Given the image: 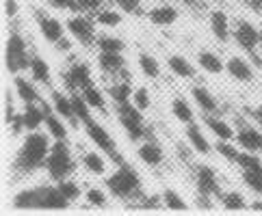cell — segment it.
<instances>
[{
	"instance_id": "50",
	"label": "cell",
	"mask_w": 262,
	"mask_h": 216,
	"mask_svg": "<svg viewBox=\"0 0 262 216\" xmlns=\"http://www.w3.org/2000/svg\"><path fill=\"white\" fill-rule=\"evenodd\" d=\"M54 45H57V50H61V52H68V50L72 48V41H70V39H65V37H61V39H59L57 43H54Z\"/></svg>"
},
{
	"instance_id": "30",
	"label": "cell",
	"mask_w": 262,
	"mask_h": 216,
	"mask_svg": "<svg viewBox=\"0 0 262 216\" xmlns=\"http://www.w3.org/2000/svg\"><path fill=\"white\" fill-rule=\"evenodd\" d=\"M171 112L178 121H182V124H191L193 121V108L189 106V102L182 100V98H176L171 102Z\"/></svg>"
},
{
	"instance_id": "6",
	"label": "cell",
	"mask_w": 262,
	"mask_h": 216,
	"mask_svg": "<svg viewBox=\"0 0 262 216\" xmlns=\"http://www.w3.org/2000/svg\"><path fill=\"white\" fill-rule=\"evenodd\" d=\"M85 130H87V136L91 138V143H96V145L102 149V152L108 154L115 162L121 164V158H119V154H117V145H115L113 136H111L106 130L98 124V121H93V119L85 121Z\"/></svg>"
},
{
	"instance_id": "11",
	"label": "cell",
	"mask_w": 262,
	"mask_h": 216,
	"mask_svg": "<svg viewBox=\"0 0 262 216\" xmlns=\"http://www.w3.org/2000/svg\"><path fill=\"white\" fill-rule=\"evenodd\" d=\"M226 69H228L230 76L238 82L254 80V65H251L247 59H243V56H230L228 63H226Z\"/></svg>"
},
{
	"instance_id": "1",
	"label": "cell",
	"mask_w": 262,
	"mask_h": 216,
	"mask_svg": "<svg viewBox=\"0 0 262 216\" xmlns=\"http://www.w3.org/2000/svg\"><path fill=\"white\" fill-rule=\"evenodd\" d=\"M50 138L48 134L39 132H29L24 138V143L17 152V158H15V171L20 173H31V171H37V169L46 166V160H48V154H50Z\"/></svg>"
},
{
	"instance_id": "34",
	"label": "cell",
	"mask_w": 262,
	"mask_h": 216,
	"mask_svg": "<svg viewBox=\"0 0 262 216\" xmlns=\"http://www.w3.org/2000/svg\"><path fill=\"white\" fill-rule=\"evenodd\" d=\"M236 164L243 169V171H260L262 169V158H258L256 152H245V149H243Z\"/></svg>"
},
{
	"instance_id": "8",
	"label": "cell",
	"mask_w": 262,
	"mask_h": 216,
	"mask_svg": "<svg viewBox=\"0 0 262 216\" xmlns=\"http://www.w3.org/2000/svg\"><path fill=\"white\" fill-rule=\"evenodd\" d=\"M65 82L72 91H82L91 84V69L87 63H74L65 71Z\"/></svg>"
},
{
	"instance_id": "38",
	"label": "cell",
	"mask_w": 262,
	"mask_h": 216,
	"mask_svg": "<svg viewBox=\"0 0 262 216\" xmlns=\"http://www.w3.org/2000/svg\"><path fill=\"white\" fill-rule=\"evenodd\" d=\"M72 104H74V115H76L78 121H89L91 119V106L87 104V100L82 98V93L80 95H72Z\"/></svg>"
},
{
	"instance_id": "44",
	"label": "cell",
	"mask_w": 262,
	"mask_h": 216,
	"mask_svg": "<svg viewBox=\"0 0 262 216\" xmlns=\"http://www.w3.org/2000/svg\"><path fill=\"white\" fill-rule=\"evenodd\" d=\"M87 201L89 205H96V208H104L106 205V195L100 188H89L87 190Z\"/></svg>"
},
{
	"instance_id": "21",
	"label": "cell",
	"mask_w": 262,
	"mask_h": 216,
	"mask_svg": "<svg viewBox=\"0 0 262 216\" xmlns=\"http://www.w3.org/2000/svg\"><path fill=\"white\" fill-rule=\"evenodd\" d=\"M147 17L154 26H171L178 20V9L171 5H158L149 11Z\"/></svg>"
},
{
	"instance_id": "2",
	"label": "cell",
	"mask_w": 262,
	"mask_h": 216,
	"mask_svg": "<svg viewBox=\"0 0 262 216\" xmlns=\"http://www.w3.org/2000/svg\"><path fill=\"white\" fill-rule=\"evenodd\" d=\"M46 169L52 180H68V177L74 173L76 169V162H74V156H72V149L65 140H57L52 143L50 147V154H48V160H46Z\"/></svg>"
},
{
	"instance_id": "27",
	"label": "cell",
	"mask_w": 262,
	"mask_h": 216,
	"mask_svg": "<svg viewBox=\"0 0 262 216\" xmlns=\"http://www.w3.org/2000/svg\"><path fill=\"white\" fill-rule=\"evenodd\" d=\"M31 76L35 82H39V84H48L50 82V67H48V63H46L41 56H31Z\"/></svg>"
},
{
	"instance_id": "13",
	"label": "cell",
	"mask_w": 262,
	"mask_h": 216,
	"mask_svg": "<svg viewBox=\"0 0 262 216\" xmlns=\"http://www.w3.org/2000/svg\"><path fill=\"white\" fill-rule=\"evenodd\" d=\"M46 108L41 102H35V104H24V110H22V117H24V124H26V130L29 132H35L39 130L41 126H46Z\"/></svg>"
},
{
	"instance_id": "28",
	"label": "cell",
	"mask_w": 262,
	"mask_h": 216,
	"mask_svg": "<svg viewBox=\"0 0 262 216\" xmlns=\"http://www.w3.org/2000/svg\"><path fill=\"white\" fill-rule=\"evenodd\" d=\"M198 63H200V67L204 71H208V74H221L223 69H226V65H223V61L219 59L214 52H200L198 54Z\"/></svg>"
},
{
	"instance_id": "19",
	"label": "cell",
	"mask_w": 262,
	"mask_h": 216,
	"mask_svg": "<svg viewBox=\"0 0 262 216\" xmlns=\"http://www.w3.org/2000/svg\"><path fill=\"white\" fill-rule=\"evenodd\" d=\"M210 31H212V35L217 37L221 43H226L230 39V35H232L230 17L223 11H212L210 13Z\"/></svg>"
},
{
	"instance_id": "16",
	"label": "cell",
	"mask_w": 262,
	"mask_h": 216,
	"mask_svg": "<svg viewBox=\"0 0 262 216\" xmlns=\"http://www.w3.org/2000/svg\"><path fill=\"white\" fill-rule=\"evenodd\" d=\"M137 154H139V158H141V162H145L147 166H158L165 160V154H163L161 145H156L154 140H143V143L139 145Z\"/></svg>"
},
{
	"instance_id": "41",
	"label": "cell",
	"mask_w": 262,
	"mask_h": 216,
	"mask_svg": "<svg viewBox=\"0 0 262 216\" xmlns=\"http://www.w3.org/2000/svg\"><path fill=\"white\" fill-rule=\"evenodd\" d=\"M57 186H59V190L68 197V199L74 203V201H78V197H80V186L74 182V180H61V182H57Z\"/></svg>"
},
{
	"instance_id": "36",
	"label": "cell",
	"mask_w": 262,
	"mask_h": 216,
	"mask_svg": "<svg viewBox=\"0 0 262 216\" xmlns=\"http://www.w3.org/2000/svg\"><path fill=\"white\" fill-rule=\"evenodd\" d=\"M214 152H217V154L223 158V160H230V162H236L238 156H241V152H238L236 145L230 143V140H221V138H219V143L214 145Z\"/></svg>"
},
{
	"instance_id": "10",
	"label": "cell",
	"mask_w": 262,
	"mask_h": 216,
	"mask_svg": "<svg viewBox=\"0 0 262 216\" xmlns=\"http://www.w3.org/2000/svg\"><path fill=\"white\" fill-rule=\"evenodd\" d=\"M236 143L245 152H262V134L249 124H241L236 132Z\"/></svg>"
},
{
	"instance_id": "39",
	"label": "cell",
	"mask_w": 262,
	"mask_h": 216,
	"mask_svg": "<svg viewBox=\"0 0 262 216\" xmlns=\"http://www.w3.org/2000/svg\"><path fill=\"white\" fill-rule=\"evenodd\" d=\"M163 203H165V208H169V210H186V208H189L186 201L180 197V193H176L171 188L163 190Z\"/></svg>"
},
{
	"instance_id": "7",
	"label": "cell",
	"mask_w": 262,
	"mask_h": 216,
	"mask_svg": "<svg viewBox=\"0 0 262 216\" xmlns=\"http://www.w3.org/2000/svg\"><path fill=\"white\" fill-rule=\"evenodd\" d=\"M232 37L236 39V43L241 45V48L247 50L249 54L256 52L258 45L262 43V33L251 22H247V20H238L236 22V28H234Z\"/></svg>"
},
{
	"instance_id": "42",
	"label": "cell",
	"mask_w": 262,
	"mask_h": 216,
	"mask_svg": "<svg viewBox=\"0 0 262 216\" xmlns=\"http://www.w3.org/2000/svg\"><path fill=\"white\" fill-rule=\"evenodd\" d=\"M133 104L137 106V108H141L143 112L149 108V104H152V98H149V91L145 89V87H139V89H135V93H133Z\"/></svg>"
},
{
	"instance_id": "37",
	"label": "cell",
	"mask_w": 262,
	"mask_h": 216,
	"mask_svg": "<svg viewBox=\"0 0 262 216\" xmlns=\"http://www.w3.org/2000/svg\"><path fill=\"white\" fill-rule=\"evenodd\" d=\"M82 162H85L87 171H91L93 175H104L106 173V162H104V158H102L100 154H85Z\"/></svg>"
},
{
	"instance_id": "20",
	"label": "cell",
	"mask_w": 262,
	"mask_h": 216,
	"mask_svg": "<svg viewBox=\"0 0 262 216\" xmlns=\"http://www.w3.org/2000/svg\"><path fill=\"white\" fill-rule=\"evenodd\" d=\"M186 138H189L191 147H193L198 154H202V156H208V154L212 152V145L208 143V138L204 136V132L200 130V126H195L193 121H191L189 126H186Z\"/></svg>"
},
{
	"instance_id": "9",
	"label": "cell",
	"mask_w": 262,
	"mask_h": 216,
	"mask_svg": "<svg viewBox=\"0 0 262 216\" xmlns=\"http://www.w3.org/2000/svg\"><path fill=\"white\" fill-rule=\"evenodd\" d=\"M68 31H70V35L74 37L76 41H80L82 45H87V43H91V39H93V22L89 20V17H85V15H74V17H70L68 20Z\"/></svg>"
},
{
	"instance_id": "35",
	"label": "cell",
	"mask_w": 262,
	"mask_h": 216,
	"mask_svg": "<svg viewBox=\"0 0 262 216\" xmlns=\"http://www.w3.org/2000/svg\"><path fill=\"white\" fill-rule=\"evenodd\" d=\"M221 203L226 210H245L247 208V201L245 197H243L241 193L232 190V193H223L221 195Z\"/></svg>"
},
{
	"instance_id": "31",
	"label": "cell",
	"mask_w": 262,
	"mask_h": 216,
	"mask_svg": "<svg viewBox=\"0 0 262 216\" xmlns=\"http://www.w3.org/2000/svg\"><path fill=\"white\" fill-rule=\"evenodd\" d=\"M139 67H141V71L147 78H158V74H161V65H158V61L147 52L139 54Z\"/></svg>"
},
{
	"instance_id": "51",
	"label": "cell",
	"mask_w": 262,
	"mask_h": 216,
	"mask_svg": "<svg viewBox=\"0 0 262 216\" xmlns=\"http://www.w3.org/2000/svg\"><path fill=\"white\" fill-rule=\"evenodd\" d=\"M50 5H52L54 9H70L72 0H50Z\"/></svg>"
},
{
	"instance_id": "45",
	"label": "cell",
	"mask_w": 262,
	"mask_h": 216,
	"mask_svg": "<svg viewBox=\"0 0 262 216\" xmlns=\"http://www.w3.org/2000/svg\"><path fill=\"white\" fill-rule=\"evenodd\" d=\"M115 5L126 13H137L141 7V0H115Z\"/></svg>"
},
{
	"instance_id": "53",
	"label": "cell",
	"mask_w": 262,
	"mask_h": 216,
	"mask_svg": "<svg viewBox=\"0 0 262 216\" xmlns=\"http://www.w3.org/2000/svg\"><path fill=\"white\" fill-rule=\"evenodd\" d=\"M251 208H254V210H262V201H256V203H251Z\"/></svg>"
},
{
	"instance_id": "18",
	"label": "cell",
	"mask_w": 262,
	"mask_h": 216,
	"mask_svg": "<svg viewBox=\"0 0 262 216\" xmlns=\"http://www.w3.org/2000/svg\"><path fill=\"white\" fill-rule=\"evenodd\" d=\"M11 205L15 210H39V186L20 190L13 197Z\"/></svg>"
},
{
	"instance_id": "25",
	"label": "cell",
	"mask_w": 262,
	"mask_h": 216,
	"mask_svg": "<svg viewBox=\"0 0 262 216\" xmlns=\"http://www.w3.org/2000/svg\"><path fill=\"white\" fill-rule=\"evenodd\" d=\"M167 65H169V69L176 74V76H180V78H193L195 76L193 65L186 61L184 56H180V54H171L169 59H167Z\"/></svg>"
},
{
	"instance_id": "4",
	"label": "cell",
	"mask_w": 262,
	"mask_h": 216,
	"mask_svg": "<svg viewBox=\"0 0 262 216\" xmlns=\"http://www.w3.org/2000/svg\"><path fill=\"white\" fill-rule=\"evenodd\" d=\"M5 65H7L9 74H13V76H17L20 71L31 67V56H29V50H26V41L22 39V35L15 31H11L7 37Z\"/></svg>"
},
{
	"instance_id": "33",
	"label": "cell",
	"mask_w": 262,
	"mask_h": 216,
	"mask_svg": "<svg viewBox=\"0 0 262 216\" xmlns=\"http://www.w3.org/2000/svg\"><path fill=\"white\" fill-rule=\"evenodd\" d=\"M98 48L100 52H124L126 43L119 39V37H111V35H100L98 37Z\"/></svg>"
},
{
	"instance_id": "54",
	"label": "cell",
	"mask_w": 262,
	"mask_h": 216,
	"mask_svg": "<svg viewBox=\"0 0 262 216\" xmlns=\"http://www.w3.org/2000/svg\"><path fill=\"white\" fill-rule=\"evenodd\" d=\"M260 5H262V0H260Z\"/></svg>"
},
{
	"instance_id": "12",
	"label": "cell",
	"mask_w": 262,
	"mask_h": 216,
	"mask_svg": "<svg viewBox=\"0 0 262 216\" xmlns=\"http://www.w3.org/2000/svg\"><path fill=\"white\" fill-rule=\"evenodd\" d=\"M195 186H198L200 195H217L219 193V182H217V173L212 171L210 166H200L198 173H195Z\"/></svg>"
},
{
	"instance_id": "46",
	"label": "cell",
	"mask_w": 262,
	"mask_h": 216,
	"mask_svg": "<svg viewBox=\"0 0 262 216\" xmlns=\"http://www.w3.org/2000/svg\"><path fill=\"white\" fill-rule=\"evenodd\" d=\"M7 126H11V134H13V136H20L22 130H26V124H24V117H22V115H15Z\"/></svg>"
},
{
	"instance_id": "22",
	"label": "cell",
	"mask_w": 262,
	"mask_h": 216,
	"mask_svg": "<svg viewBox=\"0 0 262 216\" xmlns=\"http://www.w3.org/2000/svg\"><path fill=\"white\" fill-rule=\"evenodd\" d=\"M206 126H208L210 132L221 138V140H232L236 138V132H234V126H230L226 119L214 117V115H206Z\"/></svg>"
},
{
	"instance_id": "15",
	"label": "cell",
	"mask_w": 262,
	"mask_h": 216,
	"mask_svg": "<svg viewBox=\"0 0 262 216\" xmlns=\"http://www.w3.org/2000/svg\"><path fill=\"white\" fill-rule=\"evenodd\" d=\"M191 95H193V100H195V104H198V106L206 112V115H214V112L219 110L217 98H214L206 87H200V84H195V87L191 89Z\"/></svg>"
},
{
	"instance_id": "52",
	"label": "cell",
	"mask_w": 262,
	"mask_h": 216,
	"mask_svg": "<svg viewBox=\"0 0 262 216\" xmlns=\"http://www.w3.org/2000/svg\"><path fill=\"white\" fill-rule=\"evenodd\" d=\"M251 117H254V121H256L258 126H262V106H258V108L251 110Z\"/></svg>"
},
{
	"instance_id": "17",
	"label": "cell",
	"mask_w": 262,
	"mask_h": 216,
	"mask_svg": "<svg viewBox=\"0 0 262 216\" xmlns=\"http://www.w3.org/2000/svg\"><path fill=\"white\" fill-rule=\"evenodd\" d=\"M13 89H15V95L20 98L24 104H35V102H41L39 100V91L35 89V84L31 80L22 78L20 74L13 78Z\"/></svg>"
},
{
	"instance_id": "23",
	"label": "cell",
	"mask_w": 262,
	"mask_h": 216,
	"mask_svg": "<svg viewBox=\"0 0 262 216\" xmlns=\"http://www.w3.org/2000/svg\"><path fill=\"white\" fill-rule=\"evenodd\" d=\"M98 63L102 71H106V74H119L126 67V59L119 52H100Z\"/></svg>"
},
{
	"instance_id": "26",
	"label": "cell",
	"mask_w": 262,
	"mask_h": 216,
	"mask_svg": "<svg viewBox=\"0 0 262 216\" xmlns=\"http://www.w3.org/2000/svg\"><path fill=\"white\" fill-rule=\"evenodd\" d=\"M61 115L59 112H48L46 115V130H48V134L54 138V140H65V136H68V128H65V124L59 119Z\"/></svg>"
},
{
	"instance_id": "40",
	"label": "cell",
	"mask_w": 262,
	"mask_h": 216,
	"mask_svg": "<svg viewBox=\"0 0 262 216\" xmlns=\"http://www.w3.org/2000/svg\"><path fill=\"white\" fill-rule=\"evenodd\" d=\"M96 22H98L100 26L115 28V26H119V22H121V15H119L117 11H113V9H102V11L98 13V17H96Z\"/></svg>"
},
{
	"instance_id": "24",
	"label": "cell",
	"mask_w": 262,
	"mask_h": 216,
	"mask_svg": "<svg viewBox=\"0 0 262 216\" xmlns=\"http://www.w3.org/2000/svg\"><path fill=\"white\" fill-rule=\"evenodd\" d=\"M52 108H54V112H59L63 119H70V121H74V124H78L76 115H74L72 98H65L61 91H54L52 93Z\"/></svg>"
},
{
	"instance_id": "29",
	"label": "cell",
	"mask_w": 262,
	"mask_h": 216,
	"mask_svg": "<svg viewBox=\"0 0 262 216\" xmlns=\"http://www.w3.org/2000/svg\"><path fill=\"white\" fill-rule=\"evenodd\" d=\"M133 84H130V80H121L117 84H111L108 87V95L113 102H117V104H124V102H130L133 100Z\"/></svg>"
},
{
	"instance_id": "3",
	"label": "cell",
	"mask_w": 262,
	"mask_h": 216,
	"mask_svg": "<svg viewBox=\"0 0 262 216\" xmlns=\"http://www.w3.org/2000/svg\"><path fill=\"white\" fill-rule=\"evenodd\" d=\"M106 186L111 195H115L117 199H128V197H133L135 193H139L141 188V180H139V175L133 166L128 164H119V169L106 177Z\"/></svg>"
},
{
	"instance_id": "32",
	"label": "cell",
	"mask_w": 262,
	"mask_h": 216,
	"mask_svg": "<svg viewBox=\"0 0 262 216\" xmlns=\"http://www.w3.org/2000/svg\"><path fill=\"white\" fill-rule=\"evenodd\" d=\"M82 98L87 100V104L91 106V108H96V110H102L104 112L106 108V102H104V95H102V91L100 89H96L93 84H89V87H85L82 89Z\"/></svg>"
},
{
	"instance_id": "49",
	"label": "cell",
	"mask_w": 262,
	"mask_h": 216,
	"mask_svg": "<svg viewBox=\"0 0 262 216\" xmlns=\"http://www.w3.org/2000/svg\"><path fill=\"white\" fill-rule=\"evenodd\" d=\"M15 117V106H13V98H11V93H7V115H5V121L9 124Z\"/></svg>"
},
{
	"instance_id": "14",
	"label": "cell",
	"mask_w": 262,
	"mask_h": 216,
	"mask_svg": "<svg viewBox=\"0 0 262 216\" xmlns=\"http://www.w3.org/2000/svg\"><path fill=\"white\" fill-rule=\"evenodd\" d=\"M37 20H39L41 35L46 37V41H50V43H57L63 37L65 28H68V26H63L59 20H54V17H50V15H43V13L37 15Z\"/></svg>"
},
{
	"instance_id": "5",
	"label": "cell",
	"mask_w": 262,
	"mask_h": 216,
	"mask_svg": "<svg viewBox=\"0 0 262 216\" xmlns=\"http://www.w3.org/2000/svg\"><path fill=\"white\" fill-rule=\"evenodd\" d=\"M117 117L119 124L124 126L126 134L133 140H143L147 128L143 124V110L137 108L133 102H124V104H117Z\"/></svg>"
},
{
	"instance_id": "47",
	"label": "cell",
	"mask_w": 262,
	"mask_h": 216,
	"mask_svg": "<svg viewBox=\"0 0 262 216\" xmlns=\"http://www.w3.org/2000/svg\"><path fill=\"white\" fill-rule=\"evenodd\" d=\"M20 11V5H17V0H5V17L7 20H13Z\"/></svg>"
},
{
	"instance_id": "43",
	"label": "cell",
	"mask_w": 262,
	"mask_h": 216,
	"mask_svg": "<svg viewBox=\"0 0 262 216\" xmlns=\"http://www.w3.org/2000/svg\"><path fill=\"white\" fill-rule=\"evenodd\" d=\"M243 182H245L251 190L262 195V169L260 171H243Z\"/></svg>"
},
{
	"instance_id": "48",
	"label": "cell",
	"mask_w": 262,
	"mask_h": 216,
	"mask_svg": "<svg viewBox=\"0 0 262 216\" xmlns=\"http://www.w3.org/2000/svg\"><path fill=\"white\" fill-rule=\"evenodd\" d=\"M78 3H80L82 9H87V11H98L104 0H78Z\"/></svg>"
}]
</instances>
